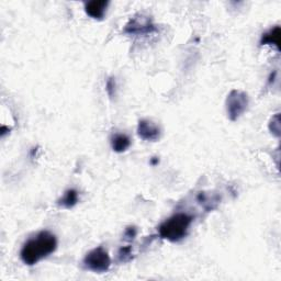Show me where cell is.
I'll return each mask as SVG.
<instances>
[{
  "label": "cell",
  "mask_w": 281,
  "mask_h": 281,
  "mask_svg": "<svg viewBox=\"0 0 281 281\" xmlns=\"http://www.w3.org/2000/svg\"><path fill=\"white\" fill-rule=\"evenodd\" d=\"M249 105V97L246 92L233 89L227 95L225 101L227 118L231 121H238L240 118L246 112Z\"/></svg>",
  "instance_id": "cell-4"
},
{
  "label": "cell",
  "mask_w": 281,
  "mask_h": 281,
  "mask_svg": "<svg viewBox=\"0 0 281 281\" xmlns=\"http://www.w3.org/2000/svg\"><path fill=\"white\" fill-rule=\"evenodd\" d=\"M269 130L275 136H280V118L278 113L275 116H272V119L269 123Z\"/></svg>",
  "instance_id": "cell-11"
},
{
  "label": "cell",
  "mask_w": 281,
  "mask_h": 281,
  "mask_svg": "<svg viewBox=\"0 0 281 281\" xmlns=\"http://www.w3.org/2000/svg\"><path fill=\"white\" fill-rule=\"evenodd\" d=\"M158 158H156V157H153L152 159H151V164L152 165H156V164H158Z\"/></svg>",
  "instance_id": "cell-15"
},
{
  "label": "cell",
  "mask_w": 281,
  "mask_h": 281,
  "mask_svg": "<svg viewBox=\"0 0 281 281\" xmlns=\"http://www.w3.org/2000/svg\"><path fill=\"white\" fill-rule=\"evenodd\" d=\"M156 31L157 29L154 26L152 19L142 14L132 18L123 30L125 34L130 35H149Z\"/></svg>",
  "instance_id": "cell-5"
},
{
  "label": "cell",
  "mask_w": 281,
  "mask_h": 281,
  "mask_svg": "<svg viewBox=\"0 0 281 281\" xmlns=\"http://www.w3.org/2000/svg\"><path fill=\"white\" fill-rule=\"evenodd\" d=\"M161 130L158 125L147 119L140 120L137 124V135L147 142H156L159 139Z\"/></svg>",
  "instance_id": "cell-6"
},
{
  "label": "cell",
  "mask_w": 281,
  "mask_h": 281,
  "mask_svg": "<svg viewBox=\"0 0 281 281\" xmlns=\"http://www.w3.org/2000/svg\"><path fill=\"white\" fill-rule=\"evenodd\" d=\"M137 234V230L134 226H129L127 227V230L124 232V239L125 240H133Z\"/></svg>",
  "instance_id": "cell-14"
},
{
  "label": "cell",
  "mask_w": 281,
  "mask_h": 281,
  "mask_svg": "<svg viewBox=\"0 0 281 281\" xmlns=\"http://www.w3.org/2000/svg\"><path fill=\"white\" fill-rule=\"evenodd\" d=\"M192 222L194 218L190 214L184 212L176 213L158 226V235L162 240L172 243L179 242L187 236Z\"/></svg>",
  "instance_id": "cell-2"
},
{
  "label": "cell",
  "mask_w": 281,
  "mask_h": 281,
  "mask_svg": "<svg viewBox=\"0 0 281 281\" xmlns=\"http://www.w3.org/2000/svg\"><path fill=\"white\" fill-rule=\"evenodd\" d=\"M109 6L108 0H91L85 5V11L90 18L95 20H102L106 16Z\"/></svg>",
  "instance_id": "cell-7"
},
{
  "label": "cell",
  "mask_w": 281,
  "mask_h": 281,
  "mask_svg": "<svg viewBox=\"0 0 281 281\" xmlns=\"http://www.w3.org/2000/svg\"><path fill=\"white\" fill-rule=\"evenodd\" d=\"M83 266L86 270L96 273H103L110 269L111 258L105 248L98 246L86 254L83 260Z\"/></svg>",
  "instance_id": "cell-3"
},
{
  "label": "cell",
  "mask_w": 281,
  "mask_h": 281,
  "mask_svg": "<svg viewBox=\"0 0 281 281\" xmlns=\"http://www.w3.org/2000/svg\"><path fill=\"white\" fill-rule=\"evenodd\" d=\"M79 195L76 189H68L65 191V194L61 199H58L57 204L63 206L65 209H72L78 202Z\"/></svg>",
  "instance_id": "cell-10"
},
{
  "label": "cell",
  "mask_w": 281,
  "mask_h": 281,
  "mask_svg": "<svg viewBox=\"0 0 281 281\" xmlns=\"http://www.w3.org/2000/svg\"><path fill=\"white\" fill-rule=\"evenodd\" d=\"M56 248V236L50 231H41L24 244L20 250V258L26 265L33 266L53 254Z\"/></svg>",
  "instance_id": "cell-1"
},
{
  "label": "cell",
  "mask_w": 281,
  "mask_h": 281,
  "mask_svg": "<svg viewBox=\"0 0 281 281\" xmlns=\"http://www.w3.org/2000/svg\"><path fill=\"white\" fill-rule=\"evenodd\" d=\"M106 90L107 93L110 98H113L115 96V90H116V84H115V78L114 77H110L107 80L106 84Z\"/></svg>",
  "instance_id": "cell-13"
},
{
  "label": "cell",
  "mask_w": 281,
  "mask_h": 281,
  "mask_svg": "<svg viewBox=\"0 0 281 281\" xmlns=\"http://www.w3.org/2000/svg\"><path fill=\"white\" fill-rule=\"evenodd\" d=\"M280 27H273L262 35L261 44L262 45H273L277 50H280Z\"/></svg>",
  "instance_id": "cell-8"
},
{
  "label": "cell",
  "mask_w": 281,
  "mask_h": 281,
  "mask_svg": "<svg viewBox=\"0 0 281 281\" xmlns=\"http://www.w3.org/2000/svg\"><path fill=\"white\" fill-rule=\"evenodd\" d=\"M111 147L115 153H123L129 150L131 146V139L128 135L125 134H114L111 137Z\"/></svg>",
  "instance_id": "cell-9"
},
{
  "label": "cell",
  "mask_w": 281,
  "mask_h": 281,
  "mask_svg": "<svg viewBox=\"0 0 281 281\" xmlns=\"http://www.w3.org/2000/svg\"><path fill=\"white\" fill-rule=\"evenodd\" d=\"M118 257H119V261L121 263H127L129 261L132 260V248L131 246H124V247H121L119 253H118Z\"/></svg>",
  "instance_id": "cell-12"
}]
</instances>
